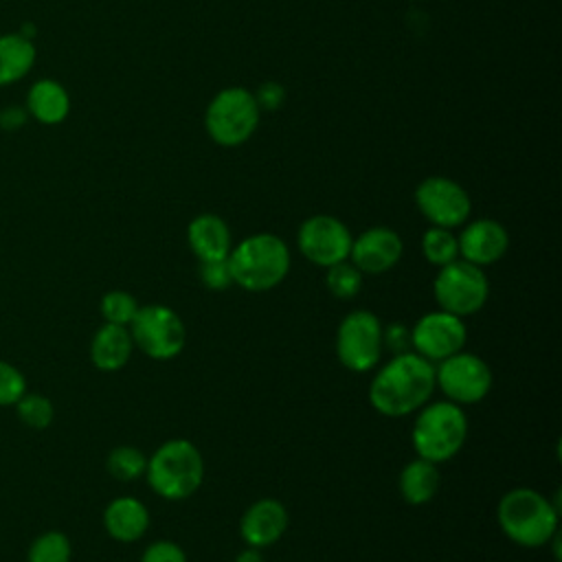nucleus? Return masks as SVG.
Instances as JSON below:
<instances>
[{
	"label": "nucleus",
	"mask_w": 562,
	"mask_h": 562,
	"mask_svg": "<svg viewBox=\"0 0 562 562\" xmlns=\"http://www.w3.org/2000/svg\"><path fill=\"white\" fill-rule=\"evenodd\" d=\"M459 257L483 268L501 261L509 250V233L507 228L492 220L479 217L463 224V231L457 235Z\"/></svg>",
	"instance_id": "nucleus-15"
},
{
	"label": "nucleus",
	"mask_w": 562,
	"mask_h": 562,
	"mask_svg": "<svg viewBox=\"0 0 562 562\" xmlns=\"http://www.w3.org/2000/svg\"><path fill=\"white\" fill-rule=\"evenodd\" d=\"M492 369L490 364L468 351H457L454 356L435 364V384L446 395V400L463 406L476 404L492 391Z\"/></svg>",
	"instance_id": "nucleus-10"
},
{
	"label": "nucleus",
	"mask_w": 562,
	"mask_h": 562,
	"mask_svg": "<svg viewBox=\"0 0 562 562\" xmlns=\"http://www.w3.org/2000/svg\"><path fill=\"white\" fill-rule=\"evenodd\" d=\"M72 544L64 531L48 529L33 538L26 549V562H70Z\"/></svg>",
	"instance_id": "nucleus-23"
},
{
	"label": "nucleus",
	"mask_w": 562,
	"mask_h": 562,
	"mask_svg": "<svg viewBox=\"0 0 562 562\" xmlns=\"http://www.w3.org/2000/svg\"><path fill=\"white\" fill-rule=\"evenodd\" d=\"M26 112L42 125H57L70 112V94L55 79H37L26 92Z\"/></svg>",
	"instance_id": "nucleus-20"
},
{
	"label": "nucleus",
	"mask_w": 562,
	"mask_h": 562,
	"mask_svg": "<svg viewBox=\"0 0 562 562\" xmlns=\"http://www.w3.org/2000/svg\"><path fill=\"white\" fill-rule=\"evenodd\" d=\"M432 294L439 310L463 318L476 314L487 303L490 279L483 268L459 257L439 268L432 281Z\"/></svg>",
	"instance_id": "nucleus-7"
},
{
	"label": "nucleus",
	"mask_w": 562,
	"mask_h": 562,
	"mask_svg": "<svg viewBox=\"0 0 562 562\" xmlns=\"http://www.w3.org/2000/svg\"><path fill=\"white\" fill-rule=\"evenodd\" d=\"M235 562H266V558L261 555V551H259V549L248 547V549H244V551H239V553H237Z\"/></svg>",
	"instance_id": "nucleus-35"
},
{
	"label": "nucleus",
	"mask_w": 562,
	"mask_h": 562,
	"mask_svg": "<svg viewBox=\"0 0 562 562\" xmlns=\"http://www.w3.org/2000/svg\"><path fill=\"white\" fill-rule=\"evenodd\" d=\"M187 241L200 261L226 259L233 248L228 224L215 213H202L187 226Z\"/></svg>",
	"instance_id": "nucleus-17"
},
{
	"label": "nucleus",
	"mask_w": 562,
	"mask_h": 562,
	"mask_svg": "<svg viewBox=\"0 0 562 562\" xmlns=\"http://www.w3.org/2000/svg\"><path fill=\"white\" fill-rule=\"evenodd\" d=\"M415 206L430 226L457 228L470 220L472 200L468 191L448 176H428L415 189Z\"/></svg>",
	"instance_id": "nucleus-11"
},
{
	"label": "nucleus",
	"mask_w": 562,
	"mask_h": 562,
	"mask_svg": "<svg viewBox=\"0 0 562 562\" xmlns=\"http://www.w3.org/2000/svg\"><path fill=\"white\" fill-rule=\"evenodd\" d=\"M200 279H202L204 288L215 290V292H222L228 285H233V274H231L228 257L226 259L200 261Z\"/></svg>",
	"instance_id": "nucleus-30"
},
{
	"label": "nucleus",
	"mask_w": 562,
	"mask_h": 562,
	"mask_svg": "<svg viewBox=\"0 0 562 562\" xmlns=\"http://www.w3.org/2000/svg\"><path fill=\"white\" fill-rule=\"evenodd\" d=\"M26 391L24 373L9 360H0V406H13Z\"/></svg>",
	"instance_id": "nucleus-29"
},
{
	"label": "nucleus",
	"mask_w": 562,
	"mask_h": 562,
	"mask_svg": "<svg viewBox=\"0 0 562 562\" xmlns=\"http://www.w3.org/2000/svg\"><path fill=\"white\" fill-rule=\"evenodd\" d=\"M149 487L165 501H184L198 492L204 479V459L189 439H169L147 459Z\"/></svg>",
	"instance_id": "nucleus-4"
},
{
	"label": "nucleus",
	"mask_w": 562,
	"mask_h": 562,
	"mask_svg": "<svg viewBox=\"0 0 562 562\" xmlns=\"http://www.w3.org/2000/svg\"><path fill=\"white\" fill-rule=\"evenodd\" d=\"M103 527L116 542H136L149 527V512L134 496H116L103 509Z\"/></svg>",
	"instance_id": "nucleus-18"
},
{
	"label": "nucleus",
	"mask_w": 562,
	"mask_h": 562,
	"mask_svg": "<svg viewBox=\"0 0 562 562\" xmlns=\"http://www.w3.org/2000/svg\"><path fill=\"white\" fill-rule=\"evenodd\" d=\"M441 474L437 463L415 457L411 463L404 465L400 472V494L411 505H426L439 492Z\"/></svg>",
	"instance_id": "nucleus-21"
},
{
	"label": "nucleus",
	"mask_w": 562,
	"mask_h": 562,
	"mask_svg": "<svg viewBox=\"0 0 562 562\" xmlns=\"http://www.w3.org/2000/svg\"><path fill=\"white\" fill-rule=\"evenodd\" d=\"M134 347H138L151 360L176 358L187 342V329L182 318L167 305L151 303L140 305L130 323Z\"/></svg>",
	"instance_id": "nucleus-9"
},
{
	"label": "nucleus",
	"mask_w": 562,
	"mask_h": 562,
	"mask_svg": "<svg viewBox=\"0 0 562 562\" xmlns=\"http://www.w3.org/2000/svg\"><path fill=\"white\" fill-rule=\"evenodd\" d=\"M384 349L395 353L411 349V329H406L402 323H391L384 327Z\"/></svg>",
	"instance_id": "nucleus-33"
},
{
	"label": "nucleus",
	"mask_w": 562,
	"mask_h": 562,
	"mask_svg": "<svg viewBox=\"0 0 562 562\" xmlns=\"http://www.w3.org/2000/svg\"><path fill=\"white\" fill-rule=\"evenodd\" d=\"M353 235L347 224L334 215H312L303 220L296 233V244L301 255L314 266L329 268L349 259Z\"/></svg>",
	"instance_id": "nucleus-12"
},
{
	"label": "nucleus",
	"mask_w": 562,
	"mask_h": 562,
	"mask_svg": "<svg viewBox=\"0 0 562 562\" xmlns=\"http://www.w3.org/2000/svg\"><path fill=\"white\" fill-rule=\"evenodd\" d=\"M252 94H255V101H257L261 112H274L285 101V88L277 81H263L257 88V92H252Z\"/></svg>",
	"instance_id": "nucleus-32"
},
{
	"label": "nucleus",
	"mask_w": 562,
	"mask_h": 562,
	"mask_svg": "<svg viewBox=\"0 0 562 562\" xmlns=\"http://www.w3.org/2000/svg\"><path fill=\"white\" fill-rule=\"evenodd\" d=\"M105 468L116 481H123V483L136 481L145 474L147 457L134 446H116L110 450L105 459Z\"/></svg>",
	"instance_id": "nucleus-25"
},
{
	"label": "nucleus",
	"mask_w": 562,
	"mask_h": 562,
	"mask_svg": "<svg viewBox=\"0 0 562 562\" xmlns=\"http://www.w3.org/2000/svg\"><path fill=\"white\" fill-rule=\"evenodd\" d=\"M140 562H187V553L171 540H156L143 551Z\"/></svg>",
	"instance_id": "nucleus-31"
},
{
	"label": "nucleus",
	"mask_w": 562,
	"mask_h": 562,
	"mask_svg": "<svg viewBox=\"0 0 562 562\" xmlns=\"http://www.w3.org/2000/svg\"><path fill=\"white\" fill-rule=\"evenodd\" d=\"M465 437L468 417L463 408L450 400L424 404L417 411L411 432L415 454L437 465L452 459L463 448Z\"/></svg>",
	"instance_id": "nucleus-5"
},
{
	"label": "nucleus",
	"mask_w": 562,
	"mask_h": 562,
	"mask_svg": "<svg viewBox=\"0 0 562 562\" xmlns=\"http://www.w3.org/2000/svg\"><path fill=\"white\" fill-rule=\"evenodd\" d=\"M261 119L255 94L241 86L222 88L204 110V130L220 147H239L252 138Z\"/></svg>",
	"instance_id": "nucleus-6"
},
{
	"label": "nucleus",
	"mask_w": 562,
	"mask_h": 562,
	"mask_svg": "<svg viewBox=\"0 0 562 562\" xmlns=\"http://www.w3.org/2000/svg\"><path fill=\"white\" fill-rule=\"evenodd\" d=\"M465 340L468 329L463 318L446 310L428 312L411 327V349L432 364L461 351Z\"/></svg>",
	"instance_id": "nucleus-13"
},
{
	"label": "nucleus",
	"mask_w": 562,
	"mask_h": 562,
	"mask_svg": "<svg viewBox=\"0 0 562 562\" xmlns=\"http://www.w3.org/2000/svg\"><path fill=\"white\" fill-rule=\"evenodd\" d=\"M384 353V325L369 310L349 312L336 331V356L353 373L373 369Z\"/></svg>",
	"instance_id": "nucleus-8"
},
{
	"label": "nucleus",
	"mask_w": 562,
	"mask_h": 562,
	"mask_svg": "<svg viewBox=\"0 0 562 562\" xmlns=\"http://www.w3.org/2000/svg\"><path fill=\"white\" fill-rule=\"evenodd\" d=\"M496 518L512 542L536 549L558 536L560 509L531 487H514L498 501Z\"/></svg>",
	"instance_id": "nucleus-2"
},
{
	"label": "nucleus",
	"mask_w": 562,
	"mask_h": 562,
	"mask_svg": "<svg viewBox=\"0 0 562 562\" xmlns=\"http://www.w3.org/2000/svg\"><path fill=\"white\" fill-rule=\"evenodd\" d=\"M22 123H24V112H22V110L11 108V110H4V112L0 114V125H2V127L13 130V127H20Z\"/></svg>",
	"instance_id": "nucleus-34"
},
{
	"label": "nucleus",
	"mask_w": 562,
	"mask_h": 562,
	"mask_svg": "<svg viewBox=\"0 0 562 562\" xmlns=\"http://www.w3.org/2000/svg\"><path fill=\"white\" fill-rule=\"evenodd\" d=\"M233 283L248 292L277 288L290 272V250L274 233H255L228 252Z\"/></svg>",
	"instance_id": "nucleus-3"
},
{
	"label": "nucleus",
	"mask_w": 562,
	"mask_h": 562,
	"mask_svg": "<svg viewBox=\"0 0 562 562\" xmlns=\"http://www.w3.org/2000/svg\"><path fill=\"white\" fill-rule=\"evenodd\" d=\"M325 270H327L325 272V285L336 299L347 301V299H353L360 292L364 274L349 259H345L340 263H334Z\"/></svg>",
	"instance_id": "nucleus-27"
},
{
	"label": "nucleus",
	"mask_w": 562,
	"mask_h": 562,
	"mask_svg": "<svg viewBox=\"0 0 562 562\" xmlns=\"http://www.w3.org/2000/svg\"><path fill=\"white\" fill-rule=\"evenodd\" d=\"M288 529V509L277 498L255 501L239 520V536L248 547L266 549Z\"/></svg>",
	"instance_id": "nucleus-16"
},
{
	"label": "nucleus",
	"mask_w": 562,
	"mask_h": 562,
	"mask_svg": "<svg viewBox=\"0 0 562 562\" xmlns=\"http://www.w3.org/2000/svg\"><path fill=\"white\" fill-rule=\"evenodd\" d=\"M15 415L18 419L33 428V430H44L53 424V417H55V406L53 402L42 395V393H35V391H26L15 404Z\"/></svg>",
	"instance_id": "nucleus-26"
},
{
	"label": "nucleus",
	"mask_w": 562,
	"mask_h": 562,
	"mask_svg": "<svg viewBox=\"0 0 562 562\" xmlns=\"http://www.w3.org/2000/svg\"><path fill=\"white\" fill-rule=\"evenodd\" d=\"M422 252L428 263L441 268L448 266L450 261L459 259V241L452 228H441V226H430L422 235Z\"/></svg>",
	"instance_id": "nucleus-24"
},
{
	"label": "nucleus",
	"mask_w": 562,
	"mask_h": 562,
	"mask_svg": "<svg viewBox=\"0 0 562 562\" xmlns=\"http://www.w3.org/2000/svg\"><path fill=\"white\" fill-rule=\"evenodd\" d=\"M134 351L130 327L103 323L90 340V360L99 371H119Z\"/></svg>",
	"instance_id": "nucleus-19"
},
{
	"label": "nucleus",
	"mask_w": 562,
	"mask_h": 562,
	"mask_svg": "<svg viewBox=\"0 0 562 562\" xmlns=\"http://www.w3.org/2000/svg\"><path fill=\"white\" fill-rule=\"evenodd\" d=\"M138 307H140L138 301L125 290H110L101 296V303H99V312L103 316V323L123 325V327H130Z\"/></svg>",
	"instance_id": "nucleus-28"
},
{
	"label": "nucleus",
	"mask_w": 562,
	"mask_h": 562,
	"mask_svg": "<svg viewBox=\"0 0 562 562\" xmlns=\"http://www.w3.org/2000/svg\"><path fill=\"white\" fill-rule=\"evenodd\" d=\"M435 389V364L408 349L395 353L373 375L369 402L384 417H404L428 404Z\"/></svg>",
	"instance_id": "nucleus-1"
},
{
	"label": "nucleus",
	"mask_w": 562,
	"mask_h": 562,
	"mask_svg": "<svg viewBox=\"0 0 562 562\" xmlns=\"http://www.w3.org/2000/svg\"><path fill=\"white\" fill-rule=\"evenodd\" d=\"M35 44L22 33L0 35V86L24 79L35 64Z\"/></svg>",
	"instance_id": "nucleus-22"
},
{
	"label": "nucleus",
	"mask_w": 562,
	"mask_h": 562,
	"mask_svg": "<svg viewBox=\"0 0 562 562\" xmlns=\"http://www.w3.org/2000/svg\"><path fill=\"white\" fill-rule=\"evenodd\" d=\"M404 252V241L389 226H371L351 241L349 261L362 274H382L391 270Z\"/></svg>",
	"instance_id": "nucleus-14"
}]
</instances>
